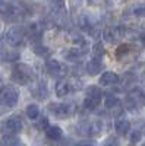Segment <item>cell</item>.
<instances>
[{"instance_id": "1", "label": "cell", "mask_w": 145, "mask_h": 146, "mask_svg": "<svg viewBox=\"0 0 145 146\" xmlns=\"http://www.w3.org/2000/svg\"><path fill=\"white\" fill-rule=\"evenodd\" d=\"M10 80L15 82L21 86H25V85H29L32 82H35V78H37V73H35V69L31 67L27 63H15L10 69V75H9Z\"/></svg>"}, {"instance_id": "2", "label": "cell", "mask_w": 145, "mask_h": 146, "mask_svg": "<svg viewBox=\"0 0 145 146\" xmlns=\"http://www.w3.org/2000/svg\"><path fill=\"white\" fill-rule=\"evenodd\" d=\"M27 9L21 3L12 0H0V16H3L9 22H19L25 18Z\"/></svg>"}, {"instance_id": "3", "label": "cell", "mask_w": 145, "mask_h": 146, "mask_svg": "<svg viewBox=\"0 0 145 146\" xmlns=\"http://www.w3.org/2000/svg\"><path fill=\"white\" fill-rule=\"evenodd\" d=\"M123 105H125V110L129 111L130 114H138L139 110L145 107V91L139 86L130 88L125 96Z\"/></svg>"}, {"instance_id": "4", "label": "cell", "mask_w": 145, "mask_h": 146, "mask_svg": "<svg viewBox=\"0 0 145 146\" xmlns=\"http://www.w3.org/2000/svg\"><path fill=\"white\" fill-rule=\"evenodd\" d=\"M104 98V92L98 85H91L85 89V96H84L82 107L87 113H95L98 107L101 105Z\"/></svg>"}, {"instance_id": "5", "label": "cell", "mask_w": 145, "mask_h": 146, "mask_svg": "<svg viewBox=\"0 0 145 146\" xmlns=\"http://www.w3.org/2000/svg\"><path fill=\"white\" fill-rule=\"evenodd\" d=\"M82 82L78 78H63L57 79L54 83V94L57 98H66L70 94H75L81 89Z\"/></svg>"}, {"instance_id": "6", "label": "cell", "mask_w": 145, "mask_h": 146, "mask_svg": "<svg viewBox=\"0 0 145 146\" xmlns=\"http://www.w3.org/2000/svg\"><path fill=\"white\" fill-rule=\"evenodd\" d=\"M19 102V92L15 86H5L0 94V115L7 114L10 110H13Z\"/></svg>"}, {"instance_id": "7", "label": "cell", "mask_w": 145, "mask_h": 146, "mask_svg": "<svg viewBox=\"0 0 145 146\" xmlns=\"http://www.w3.org/2000/svg\"><path fill=\"white\" fill-rule=\"evenodd\" d=\"M76 108L78 107L75 102H48L47 113L57 120H67L76 114Z\"/></svg>"}, {"instance_id": "8", "label": "cell", "mask_w": 145, "mask_h": 146, "mask_svg": "<svg viewBox=\"0 0 145 146\" xmlns=\"http://www.w3.org/2000/svg\"><path fill=\"white\" fill-rule=\"evenodd\" d=\"M103 105L106 108V111L110 114L112 117H114V118L123 117V114L126 111L123 102L120 101V98H119V96H116L114 94H106L104 95Z\"/></svg>"}, {"instance_id": "9", "label": "cell", "mask_w": 145, "mask_h": 146, "mask_svg": "<svg viewBox=\"0 0 145 146\" xmlns=\"http://www.w3.org/2000/svg\"><path fill=\"white\" fill-rule=\"evenodd\" d=\"M22 130H23V118L19 114H12L6 117L0 124V131L3 135H19Z\"/></svg>"}, {"instance_id": "10", "label": "cell", "mask_w": 145, "mask_h": 146, "mask_svg": "<svg viewBox=\"0 0 145 146\" xmlns=\"http://www.w3.org/2000/svg\"><path fill=\"white\" fill-rule=\"evenodd\" d=\"M5 40L9 44V47L12 48H19L23 47L28 40V35H27V29L19 28V27H13V28H9L5 34Z\"/></svg>"}, {"instance_id": "11", "label": "cell", "mask_w": 145, "mask_h": 146, "mask_svg": "<svg viewBox=\"0 0 145 146\" xmlns=\"http://www.w3.org/2000/svg\"><path fill=\"white\" fill-rule=\"evenodd\" d=\"M45 72L47 75L53 78V79H63L67 76V72L69 69L60 62V60H56V58H48L45 62Z\"/></svg>"}, {"instance_id": "12", "label": "cell", "mask_w": 145, "mask_h": 146, "mask_svg": "<svg viewBox=\"0 0 145 146\" xmlns=\"http://www.w3.org/2000/svg\"><path fill=\"white\" fill-rule=\"evenodd\" d=\"M29 94H31L32 98H35L37 101L48 100V96H50V89H48L47 80L40 79V80L32 82V85L29 86Z\"/></svg>"}, {"instance_id": "13", "label": "cell", "mask_w": 145, "mask_h": 146, "mask_svg": "<svg viewBox=\"0 0 145 146\" xmlns=\"http://www.w3.org/2000/svg\"><path fill=\"white\" fill-rule=\"evenodd\" d=\"M106 130V121L103 118L88 120L87 126V137H100Z\"/></svg>"}, {"instance_id": "14", "label": "cell", "mask_w": 145, "mask_h": 146, "mask_svg": "<svg viewBox=\"0 0 145 146\" xmlns=\"http://www.w3.org/2000/svg\"><path fill=\"white\" fill-rule=\"evenodd\" d=\"M88 51H90L88 47H72L69 50L63 51V58L72 63H78L84 58V56L88 54Z\"/></svg>"}, {"instance_id": "15", "label": "cell", "mask_w": 145, "mask_h": 146, "mask_svg": "<svg viewBox=\"0 0 145 146\" xmlns=\"http://www.w3.org/2000/svg\"><path fill=\"white\" fill-rule=\"evenodd\" d=\"M87 75L90 76H98L103 73L104 70V63H103V58H98V57H91L90 60H87L85 63V67H84Z\"/></svg>"}, {"instance_id": "16", "label": "cell", "mask_w": 145, "mask_h": 146, "mask_svg": "<svg viewBox=\"0 0 145 146\" xmlns=\"http://www.w3.org/2000/svg\"><path fill=\"white\" fill-rule=\"evenodd\" d=\"M122 82V78H120L117 73L110 72V70H106L100 75L98 79V85L100 86H114V85H119Z\"/></svg>"}, {"instance_id": "17", "label": "cell", "mask_w": 145, "mask_h": 146, "mask_svg": "<svg viewBox=\"0 0 145 146\" xmlns=\"http://www.w3.org/2000/svg\"><path fill=\"white\" fill-rule=\"evenodd\" d=\"M130 130H132V124H130V121L126 117L116 118V121H114V131H116L117 136L125 137V136H128L130 133Z\"/></svg>"}, {"instance_id": "18", "label": "cell", "mask_w": 145, "mask_h": 146, "mask_svg": "<svg viewBox=\"0 0 145 146\" xmlns=\"http://www.w3.org/2000/svg\"><path fill=\"white\" fill-rule=\"evenodd\" d=\"M78 25L82 31L88 32L90 35H94V32H97L95 21H92V18L88 16V15H81L79 19H78Z\"/></svg>"}, {"instance_id": "19", "label": "cell", "mask_w": 145, "mask_h": 146, "mask_svg": "<svg viewBox=\"0 0 145 146\" xmlns=\"http://www.w3.org/2000/svg\"><path fill=\"white\" fill-rule=\"evenodd\" d=\"M44 135L48 140H51V142H60L63 139L65 136V131L63 129L60 127V126H56V124H50L48 126V129L44 131Z\"/></svg>"}, {"instance_id": "20", "label": "cell", "mask_w": 145, "mask_h": 146, "mask_svg": "<svg viewBox=\"0 0 145 146\" xmlns=\"http://www.w3.org/2000/svg\"><path fill=\"white\" fill-rule=\"evenodd\" d=\"M69 42L74 47H88V41L81 32H70L69 34Z\"/></svg>"}, {"instance_id": "21", "label": "cell", "mask_w": 145, "mask_h": 146, "mask_svg": "<svg viewBox=\"0 0 145 146\" xmlns=\"http://www.w3.org/2000/svg\"><path fill=\"white\" fill-rule=\"evenodd\" d=\"M23 114H25L29 120L35 121V120H37V118L41 115V110H40L38 104L31 102V104H28V105L25 107V111H23Z\"/></svg>"}, {"instance_id": "22", "label": "cell", "mask_w": 145, "mask_h": 146, "mask_svg": "<svg viewBox=\"0 0 145 146\" xmlns=\"http://www.w3.org/2000/svg\"><path fill=\"white\" fill-rule=\"evenodd\" d=\"M22 140L18 135H3L0 139V146H21Z\"/></svg>"}, {"instance_id": "23", "label": "cell", "mask_w": 145, "mask_h": 146, "mask_svg": "<svg viewBox=\"0 0 145 146\" xmlns=\"http://www.w3.org/2000/svg\"><path fill=\"white\" fill-rule=\"evenodd\" d=\"M32 51L35 53V56H38L41 58H47V60H48V57H50V54H51L50 48H48L47 45H44L43 42L41 44H35L32 47Z\"/></svg>"}, {"instance_id": "24", "label": "cell", "mask_w": 145, "mask_h": 146, "mask_svg": "<svg viewBox=\"0 0 145 146\" xmlns=\"http://www.w3.org/2000/svg\"><path fill=\"white\" fill-rule=\"evenodd\" d=\"M48 126H50V120H48L47 115H43V114L35 120V123H34V129L38 130V131H45L48 129Z\"/></svg>"}, {"instance_id": "25", "label": "cell", "mask_w": 145, "mask_h": 146, "mask_svg": "<svg viewBox=\"0 0 145 146\" xmlns=\"http://www.w3.org/2000/svg\"><path fill=\"white\" fill-rule=\"evenodd\" d=\"M106 54V48H104V44L101 41H97L94 42L92 45V57H98V58H103Z\"/></svg>"}, {"instance_id": "26", "label": "cell", "mask_w": 145, "mask_h": 146, "mask_svg": "<svg viewBox=\"0 0 145 146\" xmlns=\"http://www.w3.org/2000/svg\"><path fill=\"white\" fill-rule=\"evenodd\" d=\"M129 140L132 145H135L142 140V130H130L129 133Z\"/></svg>"}, {"instance_id": "27", "label": "cell", "mask_w": 145, "mask_h": 146, "mask_svg": "<svg viewBox=\"0 0 145 146\" xmlns=\"http://www.w3.org/2000/svg\"><path fill=\"white\" fill-rule=\"evenodd\" d=\"M132 15L136 18H145V5H139L132 9Z\"/></svg>"}, {"instance_id": "28", "label": "cell", "mask_w": 145, "mask_h": 146, "mask_svg": "<svg viewBox=\"0 0 145 146\" xmlns=\"http://www.w3.org/2000/svg\"><path fill=\"white\" fill-rule=\"evenodd\" d=\"M129 51H130L129 44H120L119 48H117V51H116V56H117V57H123V56H126Z\"/></svg>"}, {"instance_id": "29", "label": "cell", "mask_w": 145, "mask_h": 146, "mask_svg": "<svg viewBox=\"0 0 145 146\" xmlns=\"http://www.w3.org/2000/svg\"><path fill=\"white\" fill-rule=\"evenodd\" d=\"M101 146H119V137L117 136H110V137H107Z\"/></svg>"}, {"instance_id": "30", "label": "cell", "mask_w": 145, "mask_h": 146, "mask_svg": "<svg viewBox=\"0 0 145 146\" xmlns=\"http://www.w3.org/2000/svg\"><path fill=\"white\" fill-rule=\"evenodd\" d=\"M67 146H94L90 140H79V142H69Z\"/></svg>"}, {"instance_id": "31", "label": "cell", "mask_w": 145, "mask_h": 146, "mask_svg": "<svg viewBox=\"0 0 145 146\" xmlns=\"http://www.w3.org/2000/svg\"><path fill=\"white\" fill-rule=\"evenodd\" d=\"M138 38H139V42L145 47V34H139V35H138Z\"/></svg>"}, {"instance_id": "32", "label": "cell", "mask_w": 145, "mask_h": 146, "mask_svg": "<svg viewBox=\"0 0 145 146\" xmlns=\"http://www.w3.org/2000/svg\"><path fill=\"white\" fill-rule=\"evenodd\" d=\"M3 88H5V83H3V80H2V78H0V94H2V91H3Z\"/></svg>"}, {"instance_id": "33", "label": "cell", "mask_w": 145, "mask_h": 146, "mask_svg": "<svg viewBox=\"0 0 145 146\" xmlns=\"http://www.w3.org/2000/svg\"><path fill=\"white\" fill-rule=\"evenodd\" d=\"M141 146H145V142H142V143H141Z\"/></svg>"}, {"instance_id": "34", "label": "cell", "mask_w": 145, "mask_h": 146, "mask_svg": "<svg viewBox=\"0 0 145 146\" xmlns=\"http://www.w3.org/2000/svg\"><path fill=\"white\" fill-rule=\"evenodd\" d=\"M128 146H134V145H128Z\"/></svg>"}, {"instance_id": "35", "label": "cell", "mask_w": 145, "mask_h": 146, "mask_svg": "<svg viewBox=\"0 0 145 146\" xmlns=\"http://www.w3.org/2000/svg\"><path fill=\"white\" fill-rule=\"evenodd\" d=\"M21 146H25V145H23V143H22V145H21Z\"/></svg>"}, {"instance_id": "36", "label": "cell", "mask_w": 145, "mask_h": 146, "mask_svg": "<svg viewBox=\"0 0 145 146\" xmlns=\"http://www.w3.org/2000/svg\"><path fill=\"white\" fill-rule=\"evenodd\" d=\"M0 29H2V27H0Z\"/></svg>"}]
</instances>
